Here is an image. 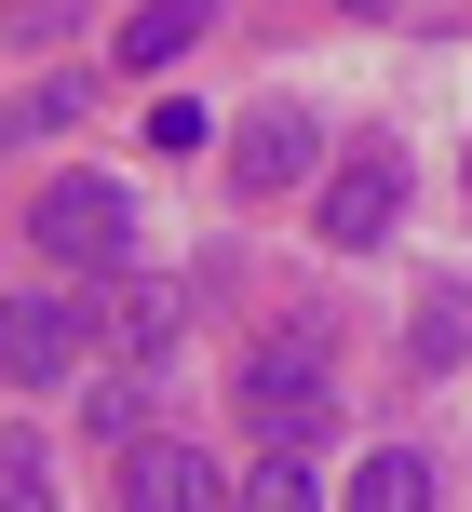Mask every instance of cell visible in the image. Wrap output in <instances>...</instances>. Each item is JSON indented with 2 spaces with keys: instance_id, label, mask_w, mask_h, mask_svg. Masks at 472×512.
Wrapping results in <instances>:
<instances>
[{
  "instance_id": "8",
  "label": "cell",
  "mask_w": 472,
  "mask_h": 512,
  "mask_svg": "<svg viewBox=\"0 0 472 512\" xmlns=\"http://www.w3.org/2000/svg\"><path fill=\"white\" fill-rule=\"evenodd\" d=\"M351 512H432V459L419 445H378V459L351 472Z\"/></svg>"
},
{
  "instance_id": "10",
  "label": "cell",
  "mask_w": 472,
  "mask_h": 512,
  "mask_svg": "<svg viewBox=\"0 0 472 512\" xmlns=\"http://www.w3.org/2000/svg\"><path fill=\"white\" fill-rule=\"evenodd\" d=\"M405 364H472V297H459V283H432V297H419V337H405Z\"/></svg>"
},
{
  "instance_id": "11",
  "label": "cell",
  "mask_w": 472,
  "mask_h": 512,
  "mask_svg": "<svg viewBox=\"0 0 472 512\" xmlns=\"http://www.w3.org/2000/svg\"><path fill=\"white\" fill-rule=\"evenodd\" d=\"M0 512H54V445L41 432H0Z\"/></svg>"
},
{
  "instance_id": "7",
  "label": "cell",
  "mask_w": 472,
  "mask_h": 512,
  "mask_svg": "<svg viewBox=\"0 0 472 512\" xmlns=\"http://www.w3.org/2000/svg\"><path fill=\"white\" fill-rule=\"evenodd\" d=\"M203 27H216L203 0H149V14H122V41H108V54H122V68H176Z\"/></svg>"
},
{
  "instance_id": "5",
  "label": "cell",
  "mask_w": 472,
  "mask_h": 512,
  "mask_svg": "<svg viewBox=\"0 0 472 512\" xmlns=\"http://www.w3.org/2000/svg\"><path fill=\"white\" fill-rule=\"evenodd\" d=\"M311 162H324L311 108H257V122L230 135V176H243V189H297V176H311Z\"/></svg>"
},
{
  "instance_id": "3",
  "label": "cell",
  "mask_w": 472,
  "mask_h": 512,
  "mask_svg": "<svg viewBox=\"0 0 472 512\" xmlns=\"http://www.w3.org/2000/svg\"><path fill=\"white\" fill-rule=\"evenodd\" d=\"M27 243L68 256V270H122V256H135V203H122L108 176H54L41 216H27Z\"/></svg>"
},
{
  "instance_id": "6",
  "label": "cell",
  "mask_w": 472,
  "mask_h": 512,
  "mask_svg": "<svg viewBox=\"0 0 472 512\" xmlns=\"http://www.w3.org/2000/svg\"><path fill=\"white\" fill-rule=\"evenodd\" d=\"M392 216H405V162H392V149H378V162H351V176L324 189V243H338V256H365Z\"/></svg>"
},
{
  "instance_id": "13",
  "label": "cell",
  "mask_w": 472,
  "mask_h": 512,
  "mask_svg": "<svg viewBox=\"0 0 472 512\" xmlns=\"http://www.w3.org/2000/svg\"><path fill=\"white\" fill-rule=\"evenodd\" d=\"M68 122H81V81H41V95L0 108V135H14V149H41V135H68Z\"/></svg>"
},
{
  "instance_id": "9",
  "label": "cell",
  "mask_w": 472,
  "mask_h": 512,
  "mask_svg": "<svg viewBox=\"0 0 472 512\" xmlns=\"http://www.w3.org/2000/svg\"><path fill=\"white\" fill-rule=\"evenodd\" d=\"M108 337H122V351H176V337H189V297H176V283H122Z\"/></svg>"
},
{
  "instance_id": "1",
  "label": "cell",
  "mask_w": 472,
  "mask_h": 512,
  "mask_svg": "<svg viewBox=\"0 0 472 512\" xmlns=\"http://www.w3.org/2000/svg\"><path fill=\"white\" fill-rule=\"evenodd\" d=\"M243 418L270 432V459H311V445H324V418H338V378H324V351H311V337H270V351L243 364Z\"/></svg>"
},
{
  "instance_id": "14",
  "label": "cell",
  "mask_w": 472,
  "mask_h": 512,
  "mask_svg": "<svg viewBox=\"0 0 472 512\" xmlns=\"http://www.w3.org/2000/svg\"><path fill=\"white\" fill-rule=\"evenodd\" d=\"M230 512H324V499H311V459H257Z\"/></svg>"
},
{
  "instance_id": "12",
  "label": "cell",
  "mask_w": 472,
  "mask_h": 512,
  "mask_svg": "<svg viewBox=\"0 0 472 512\" xmlns=\"http://www.w3.org/2000/svg\"><path fill=\"white\" fill-rule=\"evenodd\" d=\"M81 418H95V445H122V459H135V445H149V378H95V405H81Z\"/></svg>"
},
{
  "instance_id": "2",
  "label": "cell",
  "mask_w": 472,
  "mask_h": 512,
  "mask_svg": "<svg viewBox=\"0 0 472 512\" xmlns=\"http://www.w3.org/2000/svg\"><path fill=\"white\" fill-rule=\"evenodd\" d=\"M108 337V310L81 297V283H27V297H0V378H27V391H54L81 351Z\"/></svg>"
},
{
  "instance_id": "4",
  "label": "cell",
  "mask_w": 472,
  "mask_h": 512,
  "mask_svg": "<svg viewBox=\"0 0 472 512\" xmlns=\"http://www.w3.org/2000/svg\"><path fill=\"white\" fill-rule=\"evenodd\" d=\"M122 512H230V486H216L203 445H135L122 459Z\"/></svg>"
}]
</instances>
